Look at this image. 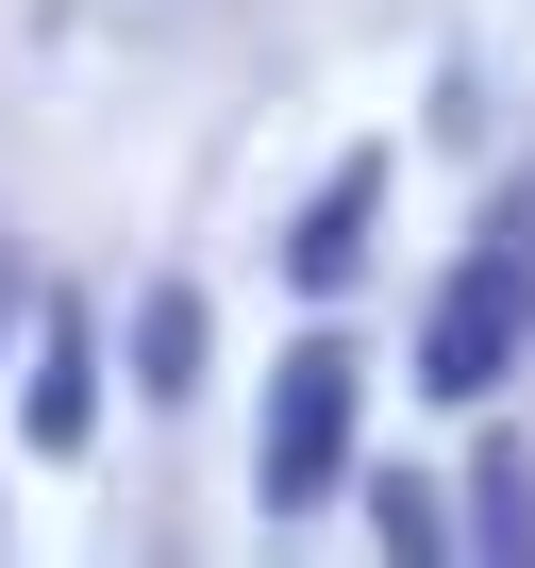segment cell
Returning a JSON list of instances; mask_svg holds the SVG:
<instances>
[{"label":"cell","instance_id":"cell-1","mask_svg":"<svg viewBox=\"0 0 535 568\" xmlns=\"http://www.w3.org/2000/svg\"><path fill=\"white\" fill-rule=\"evenodd\" d=\"M352 468V352L335 335H302L285 352V385H268V501H319Z\"/></svg>","mask_w":535,"mask_h":568},{"label":"cell","instance_id":"cell-3","mask_svg":"<svg viewBox=\"0 0 535 568\" xmlns=\"http://www.w3.org/2000/svg\"><path fill=\"white\" fill-rule=\"evenodd\" d=\"M369 201H385V168H335V201L302 217V284H335V267L369 251Z\"/></svg>","mask_w":535,"mask_h":568},{"label":"cell","instance_id":"cell-2","mask_svg":"<svg viewBox=\"0 0 535 568\" xmlns=\"http://www.w3.org/2000/svg\"><path fill=\"white\" fill-rule=\"evenodd\" d=\"M502 352H518V251H468V267L435 284V335H418V368H435L452 402H485V385H502Z\"/></svg>","mask_w":535,"mask_h":568},{"label":"cell","instance_id":"cell-5","mask_svg":"<svg viewBox=\"0 0 535 568\" xmlns=\"http://www.w3.org/2000/svg\"><path fill=\"white\" fill-rule=\"evenodd\" d=\"M134 368H151V385H184V368H201V302H184V284L151 302V335H134Z\"/></svg>","mask_w":535,"mask_h":568},{"label":"cell","instance_id":"cell-4","mask_svg":"<svg viewBox=\"0 0 535 568\" xmlns=\"http://www.w3.org/2000/svg\"><path fill=\"white\" fill-rule=\"evenodd\" d=\"M18 418H34V452H68V435H84V335H51V352H34V402H18Z\"/></svg>","mask_w":535,"mask_h":568}]
</instances>
